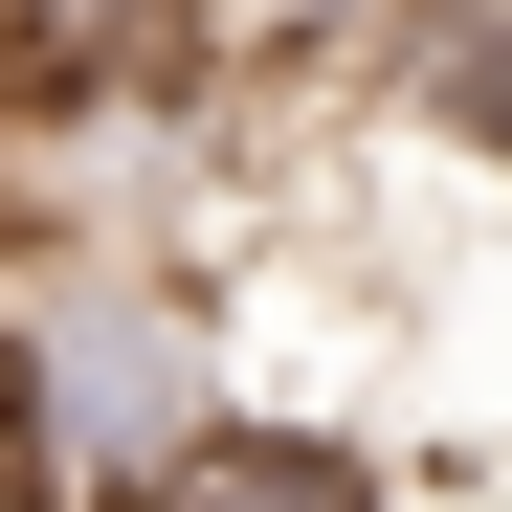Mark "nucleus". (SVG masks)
I'll list each match as a JSON object with an SVG mask.
<instances>
[{
  "mask_svg": "<svg viewBox=\"0 0 512 512\" xmlns=\"http://www.w3.org/2000/svg\"><path fill=\"white\" fill-rule=\"evenodd\" d=\"M90 512H379V468L334 446V423H290V401H223L179 468H134V490H90Z\"/></svg>",
  "mask_w": 512,
  "mask_h": 512,
  "instance_id": "f257e3e1",
  "label": "nucleus"
}]
</instances>
